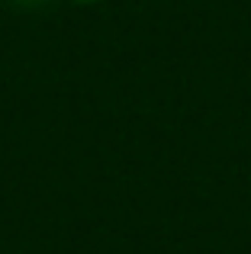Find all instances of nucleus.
Instances as JSON below:
<instances>
[{
	"instance_id": "nucleus-1",
	"label": "nucleus",
	"mask_w": 251,
	"mask_h": 254,
	"mask_svg": "<svg viewBox=\"0 0 251 254\" xmlns=\"http://www.w3.org/2000/svg\"><path fill=\"white\" fill-rule=\"evenodd\" d=\"M16 6H39V3H45V0H13Z\"/></svg>"
},
{
	"instance_id": "nucleus-2",
	"label": "nucleus",
	"mask_w": 251,
	"mask_h": 254,
	"mask_svg": "<svg viewBox=\"0 0 251 254\" xmlns=\"http://www.w3.org/2000/svg\"><path fill=\"white\" fill-rule=\"evenodd\" d=\"M74 3H84V6H87V3H100V0H74Z\"/></svg>"
}]
</instances>
